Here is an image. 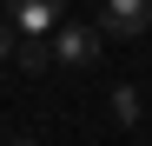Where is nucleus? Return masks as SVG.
Listing matches in <instances>:
<instances>
[{"instance_id":"f257e3e1","label":"nucleus","mask_w":152,"mask_h":146,"mask_svg":"<svg viewBox=\"0 0 152 146\" xmlns=\"http://www.w3.org/2000/svg\"><path fill=\"white\" fill-rule=\"evenodd\" d=\"M152 27V0H106L99 7V33H113V40H139Z\"/></svg>"},{"instance_id":"f03ea898","label":"nucleus","mask_w":152,"mask_h":146,"mask_svg":"<svg viewBox=\"0 0 152 146\" xmlns=\"http://www.w3.org/2000/svg\"><path fill=\"white\" fill-rule=\"evenodd\" d=\"M60 13H66V0H7V20L27 40H46V27H53Z\"/></svg>"},{"instance_id":"7ed1b4c3","label":"nucleus","mask_w":152,"mask_h":146,"mask_svg":"<svg viewBox=\"0 0 152 146\" xmlns=\"http://www.w3.org/2000/svg\"><path fill=\"white\" fill-rule=\"evenodd\" d=\"M53 60H60V66H93V60H99V27H60Z\"/></svg>"},{"instance_id":"20e7f679","label":"nucleus","mask_w":152,"mask_h":146,"mask_svg":"<svg viewBox=\"0 0 152 146\" xmlns=\"http://www.w3.org/2000/svg\"><path fill=\"white\" fill-rule=\"evenodd\" d=\"M113 119H119V126H132V119H139V93H132V86L113 93Z\"/></svg>"},{"instance_id":"39448f33","label":"nucleus","mask_w":152,"mask_h":146,"mask_svg":"<svg viewBox=\"0 0 152 146\" xmlns=\"http://www.w3.org/2000/svg\"><path fill=\"white\" fill-rule=\"evenodd\" d=\"M20 60H27V66L40 73V66H46V60H53V53H46V40H27V53H20Z\"/></svg>"},{"instance_id":"423d86ee","label":"nucleus","mask_w":152,"mask_h":146,"mask_svg":"<svg viewBox=\"0 0 152 146\" xmlns=\"http://www.w3.org/2000/svg\"><path fill=\"white\" fill-rule=\"evenodd\" d=\"M0 60H7V27H0Z\"/></svg>"},{"instance_id":"0eeeda50","label":"nucleus","mask_w":152,"mask_h":146,"mask_svg":"<svg viewBox=\"0 0 152 146\" xmlns=\"http://www.w3.org/2000/svg\"><path fill=\"white\" fill-rule=\"evenodd\" d=\"M13 146H40V139H13Z\"/></svg>"}]
</instances>
